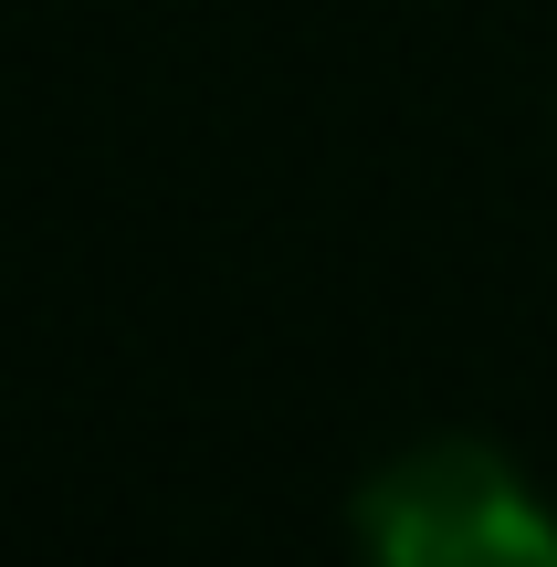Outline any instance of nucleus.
<instances>
[{"label":"nucleus","instance_id":"1","mask_svg":"<svg viewBox=\"0 0 557 567\" xmlns=\"http://www.w3.org/2000/svg\"><path fill=\"white\" fill-rule=\"evenodd\" d=\"M358 547L390 567H557V505L495 442H411L358 484Z\"/></svg>","mask_w":557,"mask_h":567}]
</instances>
